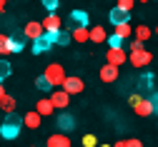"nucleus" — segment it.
<instances>
[{"label": "nucleus", "instance_id": "nucleus-1", "mask_svg": "<svg viewBox=\"0 0 158 147\" xmlns=\"http://www.w3.org/2000/svg\"><path fill=\"white\" fill-rule=\"evenodd\" d=\"M20 127H23V117H18V112H10L3 122H0V137L15 140L18 135H20Z\"/></svg>", "mask_w": 158, "mask_h": 147}, {"label": "nucleus", "instance_id": "nucleus-32", "mask_svg": "<svg viewBox=\"0 0 158 147\" xmlns=\"http://www.w3.org/2000/svg\"><path fill=\"white\" fill-rule=\"evenodd\" d=\"M133 5H135V0H118V5H115V8H121V10L131 13V10H133Z\"/></svg>", "mask_w": 158, "mask_h": 147}, {"label": "nucleus", "instance_id": "nucleus-33", "mask_svg": "<svg viewBox=\"0 0 158 147\" xmlns=\"http://www.w3.org/2000/svg\"><path fill=\"white\" fill-rule=\"evenodd\" d=\"M126 147H143V142L138 137H131V140H126Z\"/></svg>", "mask_w": 158, "mask_h": 147}, {"label": "nucleus", "instance_id": "nucleus-3", "mask_svg": "<svg viewBox=\"0 0 158 147\" xmlns=\"http://www.w3.org/2000/svg\"><path fill=\"white\" fill-rule=\"evenodd\" d=\"M40 23H43V30H45L48 35H55V33L63 30V20H60V15H58V13H48Z\"/></svg>", "mask_w": 158, "mask_h": 147}, {"label": "nucleus", "instance_id": "nucleus-6", "mask_svg": "<svg viewBox=\"0 0 158 147\" xmlns=\"http://www.w3.org/2000/svg\"><path fill=\"white\" fill-rule=\"evenodd\" d=\"M126 60H128V52H126L123 48H108V50H106V62H108V65L121 68Z\"/></svg>", "mask_w": 158, "mask_h": 147}, {"label": "nucleus", "instance_id": "nucleus-18", "mask_svg": "<svg viewBox=\"0 0 158 147\" xmlns=\"http://www.w3.org/2000/svg\"><path fill=\"white\" fill-rule=\"evenodd\" d=\"M70 37L75 40V43H88V40H90V28H73Z\"/></svg>", "mask_w": 158, "mask_h": 147}, {"label": "nucleus", "instance_id": "nucleus-41", "mask_svg": "<svg viewBox=\"0 0 158 147\" xmlns=\"http://www.w3.org/2000/svg\"><path fill=\"white\" fill-rule=\"evenodd\" d=\"M30 147H38V145H30Z\"/></svg>", "mask_w": 158, "mask_h": 147}, {"label": "nucleus", "instance_id": "nucleus-17", "mask_svg": "<svg viewBox=\"0 0 158 147\" xmlns=\"http://www.w3.org/2000/svg\"><path fill=\"white\" fill-rule=\"evenodd\" d=\"M98 77H101L106 85H110V82L118 80V68H115V65H108V62H106V65L101 68V72H98Z\"/></svg>", "mask_w": 158, "mask_h": 147}, {"label": "nucleus", "instance_id": "nucleus-15", "mask_svg": "<svg viewBox=\"0 0 158 147\" xmlns=\"http://www.w3.org/2000/svg\"><path fill=\"white\" fill-rule=\"evenodd\" d=\"M108 17H110L113 28H115V25H126V23H131V13H126V10H121V8H113V10L108 13Z\"/></svg>", "mask_w": 158, "mask_h": 147}, {"label": "nucleus", "instance_id": "nucleus-19", "mask_svg": "<svg viewBox=\"0 0 158 147\" xmlns=\"http://www.w3.org/2000/svg\"><path fill=\"white\" fill-rule=\"evenodd\" d=\"M151 35H153V30H151L148 25H138V28H133V40H141V43H146V40H151Z\"/></svg>", "mask_w": 158, "mask_h": 147}, {"label": "nucleus", "instance_id": "nucleus-39", "mask_svg": "<svg viewBox=\"0 0 158 147\" xmlns=\"http://www.w3.org/2000/svg\"><path fill=\"white\" fill-rule=\"evenodd\" d=\"M101 147H113V145H101Z\"/></svg>", "mask_w": 158, "mask_h": 147}, {"label": "nucleus", "instance_id": "nucleus-14", "mask_svg": "<svg viewBox=\"0 0 158 147\" xmlns=\"http://www.w3.org/2000/svg\"><path fill=\"white\" fill-rule=\"evenodd\" d=\"M35 112L40 115V117H50V115H55V107H53V102H50V97H40L35 102Z\"/></svg>", "mask_w": 158, "mask_h": 147}, {"label": "nucleus", "instance_id": "nucleus-38", "mask_svg": "<svg viewBox=\"0 0 158 147\" xmlns=\"http://www.w3.org/2000/svg\"><path fill=\"white\" fill-rule=\"evenodd\" d=\"M5 13V0H0V15Z\"/></svg>", "mask_w": 158, "mask_h": 147}, {"label": "nucleus", "instance_id": "nucleus-28", "mask_svg": "<svg viewBox=\"0 0 158 147\" xmlns=\"http://www.w3.org/2000/svg\"><path fill=\"white\" fill-rule=\"evenodd\" d=\"M108 45H110V48H123V50H126V40H121L118 35H110V37H108Z\"/></svg>", "mask_w": 158, "mask_h": 147}, {"label": "nucleus", "instance_id": "nucleus-42", "mask_svg": "<svg viewBox=\"0 0 158 147\" xmlns=\"http://www.w3.org/2000/svg\"><path fill=\"white\" fill-rule=\"evenodd\" d=\"M156 35H158V28H156Z\"/></svg>", "mask_w": 158, "mask_h": 147}, {"label": "nucleus", "instance_id": "nucleus-22", "mask_svg": "<svg viewBox=\"0 0 158 147\" xmlns=\"http://www.w3.org/2000/svg\"><path fill=\"white\" fill-rule=\"evenodd\" d=\"M138 90H146V92L153 90V72H143L138 77Z\"/></svg>", "mask_w": 158, "mask_h": 147}, {"label": "nucleus", "instance_id": "nucleus-9", "mask_svg": "<svg viewBox=\"0 0 158 147\" xmlns=\"http://www.w3.org/2000/svg\"><path fill=\"white\" fill-rule=\"evenodd\" d=\"M133 112H135L138 117H151V115H156L151 97H141V100H138V102L133 105Z\"/></svg>", "mask_w": 158, "mask_h": 147}, {"label": "nucleus", "instance_id": "nucleus-30", "mask_svg": "<svg viewBox=\"0 0 158 147\" xmlns=\"http://www.w3.org/2000/svg\"><path fill=\"white\" fill-rule=\"evenodd\" d=\"M81 145H83V147H95V145H98V140H95V135H90V132H88V135H83Z\"/></svg>", "mask_w": 158, "mask_h": 147}, {"label": "nucleus", "instance_id": "nucleus-25", "mask_svg": "<svg viewBox=\"0 0 158 147\" xmlns=\"http://www.w3.org/2000/svg\"><path fill=\"white\" fill-rule=\"evenodd\" d=\"M10 72H13V65H10L5 57H0V82H3L5 77H10Z\"/></svg>", "mask_w": 158, "mask_h": 147}, {"label": "nucleus", "instance_id": "nucleus-7", "mask_svg": "<svg viewBox=\"0 0 158 147\" xmlns=\"http://www.w3.org/2000/svg\"><path fill=\"white\" fill-rule=\"evenodd\" d=\"M50 102H53V107H55V110H60V112H63L68 105H70V95H68L63 87H58V90L50 92Z\"/></svg>", "mask_w": 158, "mask_h": 147}, {"label": "nucleus", "instance_id": "nucleus-8", "mask_svg": "<svg viewBox=\"0 0 158 147\" xmlns=\"http://www.w3.org/2000/svg\"><path fill=\"white\" fill-rule=\"evenodd\" d=\"M63 90H65L68 95H81V92L85 90V82L78 77V75H75V77H70V75H68V77H65V82H63Z\"/></svg>", "mask_w": 158, "mask_h": 147}, {"label": "nucleus", "instance_id": "nucleus-24", "mask_svg": "<svg viewBox=\"0 0 158 147\" xmlns=\"http://www.w3.org/2000/svg\"><path fill=\"white\" fill-rule=\"evenodd\" d=\"M70 40H73L70 33H68V30H60V33H55V35H53V45H68Z\"/></svg>", "mask_w": 158, "mask_h": 147}, {"label": "nucleus", "instance_id": "nucleus-13", "mask_svg": "<svg viewBox=\"0 0 158 147\" xmlns=\"http://www.w3.org/2000/svg\"><path fill=\"white\" fill-rule=\"evenodd\" d=\"M45 147H73V142H70V137H68L65 132H55V135L48 137Z\"/></svg>", "mask_w": 158, "mask_h": 147}, {"label": "nucleus", "instance_id": "nucleus-37", "mask_svg": "<svg viewBox=\"0 0 158 147\" xmlns=\"http://www.w3.org/2000/svg\"><path fill=\"white\" fill-rule=\"evenodd\" d=\"M113 147H126V140H118V142H115Z\"/></svg>", "mask_w": 158, "mask_h": 147}, {"label": "nucleus", "instance_id": "nucleus-31", "mask_svg": "<svg viewBox=\"0 0 158 147\" xmlns=\"http://www.w3.org/2000/svg\"><path fill=\"white\" fill-rule=\"evenodd\" d=\"M35 87H38V90H53V87H50V82L45 80V75H40V77L35 80Z\"/></svg>", "mask_w": 158, "mask_h": 147}, {"label": "nucleus", "instance_id": "nucleus-20", "mask_svg": "<svg viewBox=\"0 0 158 147\" xmlns=\"http://www.w3.org/2000/svg\"><path fill=\"white\" fill-rule=\"evenodd\" d=\"M113 35H118L121 40H131V37H133V25H131V23H126V25H115V28H113Z\"/></svg>", "mask_w": 158, "mask_h": 147}, {"label": "nucleus", "instance_id": "nucleus-21", "mask_svg": "<svg viewBox=\"0 0 158 147\" xmlns=\"http://www.w3.org/2000/svg\"><path fill=\"white\" fill-rule=\"evenodd\" d=\"M90 43H108V33H106L101 25L90 28Z\"/></svg>", "mask_w": 158, "mask_h": 147}, {"label": "nucleus", "instance_id": "nucleus-29", "mask_svg": "<svg viewBox=\"0 0 158 147\" xmlns=\"http://www.w3.org/2000/svg\"><path fill=\"white\" fill-rule=\"evenodd\" d=\"M40 3H43V8H45L48 13H55L58 5H60V0H40Z\"/></svg>", "mask_w": 158, "mask_h": 147}, {"label": "nucleus", "instance_id": "nucleus-12", "mask_svg": "<svg viewBox=\"0 0 158 147\" xmlns=\"http://www.w3.org/2000/svg\"><path fill=\"white\" fill-rule=\"evenodd\" d=\"M53 48V35H43V37H38V40H33V52L35 55H40V52H48Z\"/></svg>", "mask_w": 158, "mask_h": 147}, {"label": "nucleus", "instance_id": "nucleus-5", "mask_svg": "<svg viewBox=\"0 0 158 147\" xmlns=\"http://www.w3.org/2000/svg\"><path fill=\"white\" fill-rule=\"evenodd\" d=\"M55 127H58V132H70V130H75V117L70 115V112H58V117H55Z\"/></svg>", "mask_w": 158, "mask_h": 147}, {"label": "nucleus", "instance_id": "nucleus-4", "mask_svg": "<svg viewBox=\"0 0 158 147\" xmlns=\"http://www.w3.org/2000/svg\"><path fill=\"white\" fill-rule=\"evenodd\" d=\"M128 62L133 68H148L153 62V52L151 50H138V52H128Z\"/></svg>", "mask_w": 158, "mask_h": 147}, {"label": "nucleus", "instance_id": "nucleus-27", "mask_svg": "<svg viewBox=\"0 0 158 147\" xmlns=\"http://www.w3.org/2000/svg\"><path fill=\"white\" fill-rule=\"evenodd\" d=\"M10 55V35H0V57Z\"/></svg>", "mask_w": 158, "mask_h": 147}, {"label": "nucleus", "instance_id": "nucleus-35", "mask_svg": "<svg viewBox=\"0 0 158 147\" xmlns=\"http://www.w3.org/2000/svg\"><path fill=\"white\" fill-rule=\"evenodd\" d=\"M138 100H141V95H135V92H133V95H128V102H131V107H133V105H135Z\"/></svg>", "mask_w": 158, "mask_h": 147}, {"label": "nucleus", "instance_id": "nucleus-23", "mask_svg": "<svg viewBox=\"0 0 158 147\" xmlns=\"http://www.w3.org/2000/svg\"><path fill=\"white\" fill-rule=\"evenodd\" d=\"M15 107H18V102H15V97H13V95H5L3 100H0V110H3L5 115L15 112Z\"/></svg>", "mask_w": 158, "mask_h": 147}, {"label": "nucleus", "instance_id": "nucleus-10", "mask_svg": "<svg viewBox=\"0 0 158 147\" xmlns=\"http://www.w3.org/2000/svg\"><path fill=\"white\" fill-rule=\"evenodd\" d=\"M23 35L30 37V40H38V37H43L45 30H43V23H38V20H30V23L23 28Z\"/></svg>", "mask_w": 158, "mask_h": 147}, {"label": "nucleus", "instance_id": "nucleus-40", "mask_svg": "<svg viewBox=\"0 0 158 147\" xmlns=\"http://www.w3.org/2000/svg\"><path fill=\"white\" fill-rule=\"evenodd\" d=\"M138 3H148V0H138Z\"/></svg>", "mask_w": 158, "mask_h": 147}, {"label": "nucleus", "instance_id": "nucleus-43", "mask_svg": "<svg viewBox=\"0 0 158 147\" xmlns=\"http://www.w3.org/2000/svg\"><path fill=\"white\" fill-rule=\"evenodd\" d=\"M5 3H8V0H5Z\"/></svg>", "mask_w": 158, "mask_h": 147}, {"label": "nucleus", "instance_id": "nucleus-26", "mask_svg": "<svg viewBox=\"0 0 158 147\" xmlns=\"http://www.w3.org/2000/svg\"><path fill=\"white\" fill-rule=\"evenodd\" d=\"M25 48V35L23 37H10V52H20Z\"/></svg>", "mask_w": 158, "mask_h": 147}, {"label": "nucleus", "instance_id": "nucleus-16", "mask_svg": "<svg viewBox=\"0 0 158 147\" xmlns=\"http://www.w3.org/2000/svg\"><path fill=\"white\" fill-rule=\"evenodd\" d=\"M40 122H43V117L38 115L35 110L23 115V127H28V130H40Z\"/></svg>", "mask_w": 158, "mask_h": 147}, {"label": "nucleus", "instance_id": "nucleus-11", "mask_svg": "<svg viewBox=\"0 0 158 147\" xmlns=\"http://www.w3.org/2000/svg\"><path fill=\"white\" fill-rule=\"evenodd\" d=\"M68 23H70V30H73V28H88V13H83V10H70Z\"/></svg>", "mask_w": 158, "mask_h": 147}, {"label": "nucleus", "instance_id": "nucleus-2", "mask_svg": "<svg viewBox=\"0 0 158 147\" xmlns=\"http://www.w3.org/2000/svg\"><path fill=\"white\" fill-rule=\"evenodd\" d=\"M43 75H45V80L50 82V87H55V90L63 87V82H65V77H68V75H65V68L58 65V62H50Z\"/></svg>", "mask_w": 158, "mask_h": 147}, {"label": "nucleus", "instance_id": "nucleus-36", "mask_svg": "<svg viewBox=\"0 0 158 147\" xmlns=\"http://www.w3.org/2000/svg\"><path fill=\"white\" fill-rule=\"evenodd\" d=\"M5 95H8V92H5V87H3V82H0V100H3Z\"/></svg>", "mask_w": 158, "mask_h": 147}, {"label": "nucleus", "instance_id": "nucleus-34", "mask_svg": "<svg viewBox=\"0 0 158 147\" xmlns=\"http://www.w3.org/2000/svg\"><path fill=\"white\" fill-rule=\"evenodd\" d=\"M151 102H153V110L158 115V92H151Z\"/></svg>", "mask_w": 158, "mask_h": 147}]
</instances>
